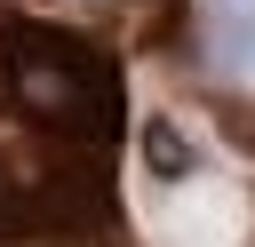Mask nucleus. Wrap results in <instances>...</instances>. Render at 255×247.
Here are the masks:
<instances>
[{
  "mask_svg": "<svg viewBox=\"0 0 255 247\" xmlns=\"http://www.w3.org/2000/svg\"><path fill=\"white\" fill-rule=\"evenodd\" d=\"M143 159L151 175H191V143L175 135V120H143Z\"/></svg>",
  "mask_w": 255,
  "mask_h": 247,
  "instance_id": "1",
  "label": "nucleus"
}]
</instances>
